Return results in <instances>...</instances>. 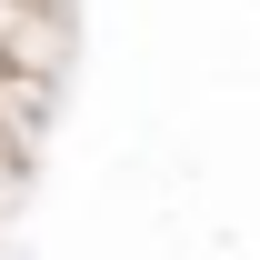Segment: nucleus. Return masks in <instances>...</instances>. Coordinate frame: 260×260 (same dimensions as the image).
<instances>
[{"instance_id":"nucleus-1","label":"nucleus","mask_w":260,"mask_h":260,"mask_svg":"<svg viewBox=\"0 0 260 260\" xmlns=\"http://www.w3.org/2000/svg\"><path fill=\"white\" fill-rule=\"evenodd\" d=\"M10 80H20V70H10Z\"/></svg>"}]
</instances>
